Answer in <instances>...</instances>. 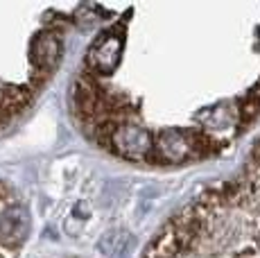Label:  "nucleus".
Instances as JSON below:
<instances>
[{
  "label": "nucleus",
  "mask_w": 260,
  "mask_h": 258,
  "mask_svg": "<svg viewBox=\"0 0 260 258\" xmlns=\"http://www.w3.org/2000/svg\"><path fill=\"white\" fill-rule=\"evenodd\" d=\"M29 233V213L5 181H0V258H16Z\"/></svg>",
  "instance_id": "1"
},
{
  "label": "nucleus",
  "mask_w": 260,
  "mask_h": 258,
  "mask_svg": "<svg viewBox=\"0 0 260 258\" xmlns=\"http://www.w3.org/2000/svg\"><path fill=\"white\" fill-rule=\"evenodd\" d=\"M118 59H120V39L113 37V34H107V37L98 39L93 43L86 59V71L93 73L95 77L109 75V73H113Z\"/></svg>",
  "instance_id": "2"
},
{
  "label": "nucleus",
  "mask_w": 260,
  "mask_h": 258,
  "mask_svg": "<svg viewBox=\"0 0 260 258\" xmlns=\"http://www.w3.org/2000/svg\"><path fill=\"white\" fill-rule=\"evenodd\" d=\"M129 245V233L124 231H109L107 236L100 240V251H104L107 256H116V254H122Z\"/></svg>",
  "instance_id": "3"
}]
</instances>
